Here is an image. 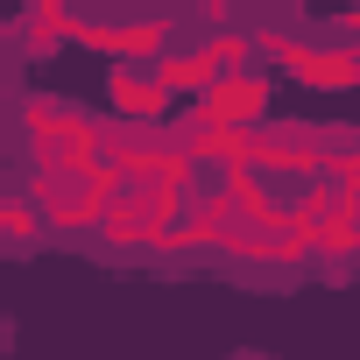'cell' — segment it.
<instances>
[{"label":"cell","instance_id":"6da1fadb","mask_svg":"<svg viewBox=\"0 0 360 360\" xmlns=\"http://www.w3.org/2000/svg\"><path fill=\"white\" fill-rule=\"evenodd\" d=\"M113 191H120V169H106V162H29V205H36V219H43V233H57V240H85V233H99V219H106V205H113Z\"/></svg>","mask_w":360,"mask_h":360},{"label":"cell","instance_id":"7a4b0ae2","mask_svg":"<svg viewBox=\"0 0 360 360\" xmlns=\"http://www.w3.org/2000/svg\"><path fill=\"white\" fill-rule=\"evenodd\" d=\"M99 113L64 106V99H22V134H29V162H99Z\"/></svg>","mask_w":360,"mask_h":360},{"label":"cell","instance_id":"3957f363","mask_svg":"<svg viewBox=\"0 0 360 360\" xmlns=\"http://www.w3.org/2000/svg\"><path fill=\"white\" fill-rule=\"evenodd\" d=\"M255 57H276L297 85H325V92H360V43H304L283 29L255 36Z\"/></svg>","mask_w":360,"mask_h":360},{"label":"cell","instance_id":"277c9868","mask_svg":"<svg viewBox=\"0 0 360 360\" xmlns=\"http://www.w3.org/2000/svg\"><path fill=\"white\" fill-rule=\"evenodd\" d=\"M255 64V36L248 29H226V36H198L191 50H176V57H155V78H162V92H205L212 78H226V71H248Z\"/></svg>","mask_w":360,"mask_h":360},{"label":"cell","instance_id":"5b68a950","mask_svg":"<svg viewBox=\"0 0 360 360\" xmlns=\"http://www.w3.org/2000/svg\"><path fill=\"white\" fill-rule=\"evenodd\" d=\"M176 36V15H127V22H85L78 15V43L92 57H113V64H155Z\"/></svg>","mask_w":360,"mask_h":360},{"label":"cell","instance_id":"8992f818","mask_svg":"<svg viewBox=\"0 0 360 360\" xmlns=\"http://www.w3.org/2000/svg\"><path fill=\"white\" fill-rule=\"evenodd\" d=\"M169 141L184 148L191 162H212V169H240V162H255V141H248V127H226V120H205L198 106H191L184 120H169Z\"/></svg>","mask_w":360,"mask_h":360},{"label":"cell","instance_id":"52a82bcc","mask_svg":"<svg viewBox=\"0 0 360 360\" xmlns=\"http://www.w3.org/2000/svg\"><path fill=\"white\" fill-rule=\"evenodd\" d=\"M269 92H276V85H269L262 71H226V78H212L191 106H198L205 120H226V127H262V120H269Z\"/></svg>","mask_w":360,"mask_h":360},{"label":"cell","instance_id":"ba28073f","mask_svg":"<svg viewBox=\"0 0 360 360\" xmlns=\"http://www.w3.org/2000/svg\"><path fill=\"white\" fill-rule=\"evenodd\" d=\"M8 36L22 57H57L64 43H78V15H71V0H29Z\"/></svg>","mask_w":360,"mask_h":360},{"label":"cell","instance_id":"9c48e42d","mask_svg":"<svg viewBox=\"0 0 360 360\" xmlns=\"http://www.w3.org/2000/svg\"><path fill=\"white\" fill-rule=\"evenodd\" d=\"M106 99H113V120H169V92H162L155 64H113Z\"/></svg>","mask_w":360,"mask_h":360},{"label":"cell","instance_id":"30bf717a","mask_svg":"<svg viewBox=\"0 0 360 360\" xmlns=\"http://www.w3.org/2000/svg\"><path fill=\"white\" fill-rule=\"evenodd\" d=\"M0 248H8V255L43 248V219H36V205H29V198H8V205H0Z\"/></svg>","mask_w":360,"mask_h":360},{"label":"cell","instance_id":"8fae6325","mask_svg":"<svg viewBox=\"0 0 360 360\" xmlns=\"http://www.w3.org/2000/svg\"><path fill=\"white\" fill-rule=\"evenodd\" d=\"M198 22L226 36V22H233V0H198Z\"/></svg>","mask_w":360,"mask_h":360},{"label":"cell","instance_id":"7c38bea8","mask_svg":"<svg viewBox=\"0 0 360 360\" xmlns=\"http://www.w3.org/2000/svg\"><path fill=\"white\" fill-rule=\"evenodd\" d=\"M332 43H360V8H339L332 15Z\"/></svg>","mask_w":360,"mask_h":360},{"label":"cell","instance_id":"4fadbf2b","mask_svg":"<svg viewBox=\"0 0 360 360\" xmlns=\"http://www.w3.org/2000/svg\"><path fill=\"white\" fill-rule=\"evenodd\" d=\"M0 99H8V57H0Z\"/></svg>","mask_w":360,"mask_h":360},{"label":"cell","instance_id":"5bb4252c","mask_svg":"<svg viewBox=\"0 0 360 360\" xmlns=\"http://www.w3.org/2000/svg\"><path fill=\"white\" fill-rule=\"evenodd\" d=\"M8 198H15V191H8V184H0V205H8Z\"/></svg>","mask_w":360,"mask_h":360}]
</instances>
